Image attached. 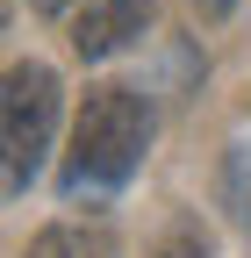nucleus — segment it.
<instances>
[{"label": "nucleus", "mask_w": 251, "mask_h": 258, "mask_svg": "<svg viewBox=\"0 0 251 258\" xmlns=\"http://www.w3.org/2000/svg\"><path fill=\"white\" fill-rule=\"evenodd\" d=\"M151 151V101L137 86H86L79 122H72V165H65V201L122 186Z\"/></svg>", "instance_id": "nucleus-1"}, {"label": "nucleus", "mask_w": 251, "mask_h": 258, "mask_svg": "<svg viewBox=\"0 0 251 258\" xmlns=\"http://www.w3.org/2000/svg\"><path fill=\"white\" fill-rule=\"evenodd\" d=\"M57 122V72L50 64H15L8 93H0V144H8V194H29V179L43 172Z\"/></svg>", "instance_id": "nucleus-2"}, {"label": "nucleus", "mask_w": 251, "mask_h": 258, "mask_svg": "<svg viewBox=\"0 0 251 258\" xmlns=\"http://www.w3.org/2000/svg\"><path fill=\"white\" fill-rule=\"evenodd\" d=\"M158 0H72V50L79 57H115L130 36H144V22Z\"/></svg>", "instance_id": "nucleus-3"}, {"label": "nucleus", "mask_w": 251, "mask_h": 258, "mask_svg": "<svg viewBox=\"0 0 251 258\" xmlns=\"http://www.w3.org/2000/svg\"><path fill=\"white\" fill-rule=\"evenodd\" d=\"M22 258H115V237L101 230V222H93V230H79V222H50Z\"/></svg>", "instance_id": "nucleus-4"}, {"label": "nucleus", "mask_w": 251, "mask_h": 258, "mask_svg": "<svg viewBox=\"0 0 251 258\" xmlns=\"http://www.w3.org/2000/svg\"><path fill=\"white\" fill-rule=\"evenodd\" d=\"M223 208L251 237V144H230V158H223Z\"/></svg>", "instance_id": "nucleus-5"}, {"label": "nucleus", "mask_w": 251, "mask_h": 258, "mask_svg": "<svg viewBox=\"0 0 251 258\" xmlns=\"http://www.w3.org/2000/svg\"><path fill=\"white\" fill-rule=\"evenodd\" d=\"M151 258H208V237L194 230V222H172V230H165V244L151 251Z\"/></svg>", "instance_id": "nucleus-6"}, {"label": "nucleus", "mask_w": 251, "mask_h": 258, "mask_svg": "<svg viewBox=\"0 0 251 258\" xmlns=\"http://www.w3.org/2000/svg\"><path fill=\"white\" fill-rule=\"evenodd\" d=\"M194 8H201V15L215 22V15H230V8H237V0H194Z\"/></svg>", "instance_id": "nucleus-7"}]
</instances>
